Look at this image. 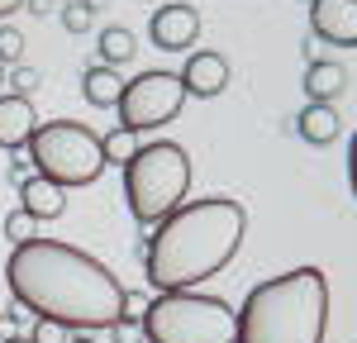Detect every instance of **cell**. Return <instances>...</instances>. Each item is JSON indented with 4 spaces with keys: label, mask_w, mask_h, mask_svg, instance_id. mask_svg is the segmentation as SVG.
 <instances>
[{
    "label": "cell",
    "mask_w": 357,
    "mask_h": 343,
    "mask_svg": "<svg viewBox=\"0 0 357 343\" xmlns=\"http://www.w3.org/2000/svg\"><path fill=\"white\" fill-rule=\"evenodd\" d=\"M5 282L20 310H29L33 319H53L67 334L110 329L124 300V286L114 282L110 267L62 238H29L10 248Z\"/></svg>",
    "instance_id": "6da1fadb"
},
{
    "label": "cell",
    "mask_w": 357,
    "mask_h": 343,
    "mask_svg": "<svg viewBox=\"0 0 357 343\" xmlns=\"http://www.w3.org/2000/svg\"><path fill=\"white\" fill-rule=\"evenodd\" d=\"M248 210L234 196L181 200L162 224H153L143 243V272L153 291H195L220 277L243 248Z\"/></svg>",
    "instance_id": "7a4b0ae2"
},
{
    "label": "cell",
    "mask_w": 357,
    "mask_h": 343,
    "mask_svg": "<svg viewBox=\"0 0 357 343\" xmlns=\"http://www.w3.org/2000/svg\"><path fill=\"white\" fill-rule=\"evenodd\" d=\"M238 314L234 343H324L329 324V282L319 267H291L272 282L252 286Z\"/></svg>",
    "instance_id": "3957f363"
},
{
    "label": "cell",
    "mask_w": 357,
    "mask_h": 343,
    "mask_svg": "<svg viewBox=\"0 0 357 343\" xmlns=\"http://www.w3.org/2000/svg\"><path fill=\"white\" fill-rule=\"evenodd\" d=\"M186 191H191V158H186L181 143H167V139L143 143L124 162V200H129V215L143 229L162 224L186 200Z\"/></svg>",
    "instance_id": "277c9868"
},
{
    "label": "cell",
    "mask_w": 357,
    "mask_h": 343,
    "mask_svg": "<svg viewBox=\"0 0 357 343\" xmlns=\"http://www.w3.org/2000/svg\"><path fill=\"white\" fill-rule=\"evenodd\" d=\"M143 343H234L238 314L205 291H158L143 310Z\"/></svg>",
    "instance_id": "5b68a950"
},
{
    "label": "cell",
    "mask_w": 357,
    "mask_h": 343,
    "mask_svg": "<svg viewBox=\"0 0 357 343\" xmlns=\"http://www.w3.org/2000/svg\"><path fill=\"white\" fill-rule=\"evenodd\" d=\"M24 148H29V167L38 172V176H48V181H57L62 191L67 186H91L105 172L100 134L77 124V119H48V124H38Z\"/></svg>",
    "instance_id": "8992f818"
},
{
    "label": "cell",
    "mask_w": 357,
    "mask_h": 343,
    "mask_svg": "<svg viewBox=\"0 0 357 343\" xmlns=\"http://www.w3.org/2000/svg\"><path fill=\"white\" fill-rule=\"evenodd\" d=\"M181 105H186V86L176 72H138L114 100L119 129H129V134H148L167 119H176Z\"/></svg>",
    "instance_id": "52a82bcc"
},
{
    "label": "cell",
    "mask_w": 357,
    "mask_h": 343,
    "mask_svg": "<svg viewBox=\"0 0 357 343\" xmlns=\"http://www.w3.org/2000/svg\"><path fill=\"white\" fill-rule=\"evenodd\" d=\"M148 38H153V48H162V53H186L195 38H200V10H195V5H181V0L158 5L153 20H148Z\"/></svg>",
    "instance_id": "ba28073f"
},
{
    "label": "cell",
    "mask_w": 357,
    "mask_h": 343,
    "mask_svg": "<svg viewBox=\"0 0 357 343\" xmlns=\"http://www.w3.org/2000/svg\"><path fill=\"white\" fill-rule=\"evenodd\" d=\"M310 38L357 48V0H310Z\"/></svg>",
    "instance_id": "9c48e42d"
},
{
    "label": "cell",
    "mask_w": 357,
    "mask_h": 343,
    "mask_svg": "<svg viewBox=\"0 0 357 343\" xmlns=\"http://www.w3.org/2000/svg\"><path fill=\"white\" fill-rule=\"evenodd\" d=\"M176 77H181V86H186V96H195V100H215L224 86H229V57L200 48V53L186 57V67H181Z\"/></svg>",
    "instance_id": "30bf717a"
},
{
    "label": "cell",
    "mask_w": 357,
    "mask_h": 343,
    "mask_svg": "<svg viewBox=\"0 0 357 343\" xmlns=\"http://www.w3.org/2000/svg\"><path fill=\"white\" fill-rule=\"evenodd\" d=\"M33 129H38V114L29 105L24 96H0V148L5 153H20L29 139H33Z\"/></svg>",
    "instance_id": "8fae6325"
},
{
    "label": "cell",
    "mask_w": 357,
    "mask_h": 343,
    "mask_svg": "<svg viewBox=\"0 0 357 343\" xmlns=\"http://www.w3.org/2000/svg\"><path fill=\"white\" fill-rule=\"evenodd\" d=\"M20 210L24 215H33V220H57L62 210H67V191L57 186V181H48V176H24L20 181Z\"/></svg>",
    "instance_id": "7c38bea8"
},
{
    "label": "cell",
    "mask_w": 357,
    "mask_h": 343,
    "mask_svg": "<svg viewBox=\"0 0 357 343\" xmlns=\"http://www.w3.org/2000/svg\"><path fill=\"white\" fill-rule=\"evenodd\" d=\"M343 91H348V67H343V62H333V57H314V62L305 67V96H310V100L333 105Z\"/></svg>",
    "instance_id": "4fadbf2b"
},
{
    "label": "cell",
    "mask_w": 357,
    "mask_h": 343,
    "mask_svg": "<svg viewBox=\"0 0 357 343\" xmlns=\"http://www.w3.org/2000/svg\"><path fill=\"white\" fill-rule=\"evenodd\" d=\"M296 134H301L305 143H314V148H324V143H333L338 134H343V119H338V110H333V105L310 100V105L296 114Z\"/></svg>",
    "instance_id": "5bb4252c"
},
{
    "label": "cell",
    "mask_w": 357,
    "mask_h": 343,
    "mask_svg": "<svg viewBox=\"0 0 357 343\" xmlns=\"http://www.w3.org/2000/svg\"><path fill=\"white\" fill-rule=\"evenodd\" d=\"M119 91H124V77L114 72V67H86L82 72V96L86 105H96V110H114V100H119Z\"/></svg>",
    "instance_id": "9a60e30c"
},
{
    "label": "cell",
    "mask_w": 357,
    "mask_h": 343,
    "mask_svg": "<svg viewBox=\"0 0 357 343\" xmlns=\"http://www.w3.org/2000/svg\"><path fill=\"white\" fill-rule=\"evenodd\" d=\"M134 33L129 29H119V24H110V29H100V62L105 67H119V62H129L134 57Z\"/></svg>",
    "instance_id": "2e32d148"
},
{
    "label": "cell",
    "mask_w": 357,
    "mask_h": 343,
    "mask_svg": "<svg viewBox=\"0 0 357 343\" xmlns=\"http://www.w3.org/2000/svg\"><path fill=\"white\" fill-rule=\"evenodd\" d=\"M134 134H129V129H119V124H114L110 134H100V153H105V167H124V162H129V158H134Z\"/></svg>",
    "instance_id": "e0dca14e"
},
{
    "label": "cell",
    "mask_w": 357,
    "mask_h": 343,
    "mask_svg": "<svg viewBox=\"0 0 357 343\" xmlns=\"http://www.w3.org/2000/svg\"><path fill=\"white\" fill-rule=\"evenodd\" d=\"M91 24H96V0H91V5H86V0L62 5V29H67V33H86Z\"/></svg>",
    "instance_id": "ac0fdd59"
},
{
    "label": "cell",
    "mask_w": 357,
    "mask_h": 343,
    "mask_svg": "<svg viewBox=\"0 0 357 343\" xmlns=\"http://www.w3.org/2000/svg\"><path fill=\"white\" fill-rule=\"evenodd\" d=\"M33 229H38V220L24 215V210H10V215H5V238H10V248H20V243H29V238H38Z\"/></svg>",
    "instance_id": "d6986e66"
},
{
    "label": "cell",
    "mask_w": 357,
    "mask_h": 343,
    "mask_svg": "<svg viewBox=\"0 0 357 343\" xmlns=\"http://www.w3.org/2000/svg\"><path fill=\"white\" fill-rule=\"evenodd\" d=\"M24 53V33L15 24H0V62H20Z\"/></svg>",
    "instance_id": "ffe728a7"
},
{
    "label": "cell",
    "mask_w": 357,
    "mask_h": 343,
    "mask_svg": "<svg viewBox=\"0 0 357 343\" xmlns=\"http://www.w3.org/2000/svg\"><path fill=\"white\" fill-rule=\"evenodd\" d=\"M29 343H67V329H62V324H53V319H33Z\"/></svg>",
    "instance_id": "44dd1931"
},
{
    "label": "cell",
    "mask_w": 357,
    "mask_h": 343,
    "mask_svg": "<svg viewBox=\"0 0 357 343\" xmlns=\"http://www.w3.org/2000/svg\"><path fill=\"white\" fill-rule=\"evenodd\" d=\"M10 86H15V96H33V91H38V72H33V67H15V72H10Z\"/></svg>",
    "instance_id": "7402d4cb"
},
{
    "label": "cell",
    "mask_w": 357,
    "mask_h": 343,
    "mask_svg": "<svg viewBox=\"0 0 357 343\" xmlns=\"http://www.w3.org/2000/svg\"><path fill=\"white\" fill-rule=\"evenodd\" d=\"M148 310V296L143 291H124V300H119V319H143Z\"/></svg>",
    "instance_id": "603a6c76"
},
{
    "label": "cell",
    "mask_w": 357,
    "mask_h": 343,
    "mask_svg": "<svg viewBox=\"0 0 357 343\" xmlns=\"http://www.w3.org/2000/svg\"><path fill=\"white\" fill-rule=\"evenodd\" d=\"M110 334H114V343H143V324L138 319H114Z\"/></svg>",
    "instance_id": "cb8c5ba5"
},
{
    "label": "cell",
    "mask_w": 357,
    "mask_h": 343,
    "mask_svg": "<svg viewBox=\"0 0 357 343\" xmlns=\"http://www.w3.org/2000/svg\"><path fill=\"white\" fill-rule=\"evenodd\" d=\"M24 314H29V310H20V305H15V310H0V339L20 334V329H24Z\"/></svg>",
    "instance_id": "d4e9b609"
},
{
    "label": "cell",
    "mask_w": 357,
    "mask_h": 343,
    "mask_svg": "<svg viewBox=\"0 0 357 343\" xmlns=\"http://www.w3.org/2000/svg\"><path fill=\"white\" fill-rule=\"evenodd\" d=\"M348 186H353V196H357V134H353V148H348Z\"/></svg>",
    "instance_id": "484cf974"
},
{
    "label": "cell",
    "mask_w": 357,
    "mask_h": 343,
    "mask_svg": "<svg viewBox=\"0 0 357 343\" xmlns=\"http://www.w3.org/2000/svg\"><path fill=\"white\" fill-rule=\"evenodd\" d=\"M10 176H15V181H24V176H33V167H29V158H10Z\"/></svg>",
    "instance_id": "4316f807"
},
{
    "label": "cell",
    "mask_w": 357,
    "mask_h": 343,
    "mask_svg": "<svg viewBox=\"0 0 357 343\" xmlns=\"http://www.w3.org/2000/svg\"><path fill=\"white\" fill-rule=\"evenodd\" d=\"M15 10H24V0H0V20H10Z\"/></svg>",
    "instance_id": "83f0119b"
},
{
    "label": "cell",
    "mask_w": 357,
    "mask_h": 343,
    "mask_svg": "<svg viewBox=\"0 0 357 343\" xmlns=\"http://www.w3.org/2000/svg\"><path fill=\"white\" fill-rule=\"evenodd\" d=\"M67 343H96L91 334H67Z\"/></svg>",
    "instance_id": "f1b7e54d"
},
{
    "label": "cell",
    "mask_w": 357,
    "mask_h": 343,
    "mask_svg": "<svg viewBox=\"0 0 357 343\" xmlns=\"http://www.w3.org/2000/svg\"><path fill=\"white\" fill-rule=\"evenodd\" d=\"M5 343H29V334H10V339H5Z\"/></svg>",
    "instance_id": "f546056e"
},
{
    "label": "cell",
    "mask_w": 357,
    "mask_h": 343,
    "mask_svg": "<svg viewBox=\"0 0 357 343\" xmlns=\"http://www.w3.org/2000/svg\"><path fill=\"white\" fill-rule=\"evenodd\" d=\"M0 82H5V62H0Z\"/></svg>",
    "instance_id": "4dcf8cb0"
}]
</instances>
